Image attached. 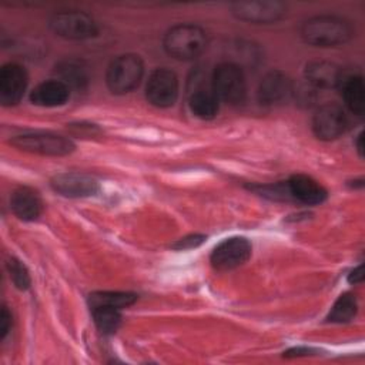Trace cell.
<instances>
[{
    "instance_id": "19",
    "label": "cell",
    "mask_w": 365,
    "mask_h": 365,
    "mask_svg": "<svg viewBox=\"0 0 365 365\" xmlns=\"http://www.w3.org/2000/svg\"><path fill=\"white\" fill-rule=\"evenodd\" d=\"M191 111L202 120H210L218 113V98L214 91L197 90L190 97Z\"/></svg>"
},
{
    "instance_id": "10",
    "label": "cell",
    "mask_w": 365,
    "mask_h": 365,
    "mask_svg": "<svg viewBox=\"0 0 365 365\" xmlns=\"http://www.w3.org/2000/svg\"><path fill=\"white\" fill-rule=\"evenodd\" d=\"M346 125L348 120L344 110L332 103L321 106L312 120L314 133L321 140L338 138L344 134Z\"/></svg>"
},
{
    "instance_id": "24",
    "label": "cell",
    "mask_w": 365,
    "mask_h": 365,
    "mask_svg": "<svg viewBox=\"0 0 365 365\" xmlns=\"http://www.w3.org/2000/svg\"><path fill=\"white\" fill-rule=\"evenodd\" d=\"M7 267H9L10 278L14 282V285L19 289H26L30 285V275H29V271L26 269V267L17 259H10Z\"/></svg>"
},
{
    "instance_id": "21",
    "label": "cell",
    "mask_w": 365,
    "mask_h": 365,
    "mask_svg": "<svg viewBox=\"0 0 365 365\" xmlns=\"http://www.w3.org/2000/svg\"><path fill=\"white\" fill-rule=\"evenodd\" d=\"M135 295L130 292H118V291H104V292H96L90 295V305H107L113 308H125L131 305L135 301Z\"/></svg>"
},
{
    "instance_id": "23",
    "label": "cell",
    "mask_w": 365,
    "mask_h": 365,
    "mask_svg": "<svg viewBox=\"0 0 365 365\" xmlns=\"http://www.w3.org/2000/svg\"><path fill=\"white\" fill-rule=\"evenodd\" d=\"M91 309H93L94 321L103 332H107V334L114 332L118 328L120 321H121L118 308H113V307H107V305H97V307H91Z\"/></svg>"
},
{
    "instance_id": "18",
    "label": "cell",
    "mask_w": 365,
    "mask_h": 365,
    "mask_svg": "<svg viewBox=\"0 0 365 365\" xmlns=\"http://www.w3.org/2000/svg\"><path fill=\"white\" fill-rule=\"evenodd\" d=\"M364 81L362 77L354 76L345 80L344 87H342V94L346 107L356 115L364 114L365 108V96H364Z\"/></svg>"
},
{
    "instance_id": "15",
    "label": "cell",
    "mask_w": 365,
    "mask_h": 365,
    "mask_svg": "<svg viewBox=\"0 0 365 365\" xmlns=\"http://www.w3.org/2000/svg\"><path fill=\"white\" fill-rule=\"evenodd\" d=\"M288 187L289 192L298 201L308 205L321 204L327 198V190L318 181L304 174L292 175L288 182Z\"/></svg>"
},
{
    "instance_id": "6",
    "label": "cell",
    "mask_w": 365,
    "mask_h": 365,
    "mask_svg": "<svg viewBox=\"0 0 365 365\" xmlns=\"http://www.w3.org/2000/svg\"><path fill=\"white\" fill-rule=\"evenodd\" d=\"M11 143L20 150L43 155H66L74 150V144L68 138L51 133L21 134L14 137Z\"/></svg>"
},
{
    "instance_id": "8",
    "label": "cell",
    "mask_w": 365,
    "mask_h": 365,
    "mask_svg": "<svg viewBox=\"0 0 365 365\" xmlns=\"http://www.w3.org/2000/svg\"><path fill=\"white\" fill-rule=\"evenodd\" d=\"M251 255V244L244 237H231L220 242L212 254L211 264L218 271H228L242 265Z\"/></svg>"
},
{
    "instance_id": "16",
    "label": "cell",
    "mask_w": 365,
    "mask_h": 365,
    "mask_svg": "<svg viewBox=\"0 0 365 365\" xmlns=\"http://www.w3.org/2000/svg\"><path fill=\"white\" fill-rule=\"evenodd\" d=\"M10 204H11V210L13 212L24 220V221H31L36 220L43 208V202L38 197V194L27 187H21L17 188L10 198Z\"/></svg>"
},
{
    "instance_id": "12",
    "label": "cell",
    "mask_w": 365,
    "mask_h": 365,
    "mask_svg": "<svg viewBox=\"0 0 365 365\" xmlns=\"http://www.w3.org/2000/svg\"><path fill=\"white\" fill-rule=\"evenodd\" d=\"M294 91L291 78L282 71H269L258 87V98L261 104L274 106L287 101Z\"/></svg>"
},
{
    "instance_id": "5",
    "label": "cell",
    "mask_w": 365,
    "mask_h": 365,
    "mask_svg": "<svg viewBox=\"0 0 365 365\" xmlns=\"http://www.w3.org/2000/svg\"><path fill=\"white\" fill-rule=\"evenodd\" d=\"M50 27L57 36L67 40H86L97 33L93 17L78 10H64L53 14Z\"/></svg>"
},
{
    "instance_id": "4",
    "label": "cell",
    "mask_w": 365,
    "mask_h": 365,
    "mask_svg": "<svg viewBox=\"0 0 365 365\" xmlns=\"http://www.w3.org/2000/svg\"><path fill=\"white\" fill-rule=\"evenodd\" d=\"M212 91L217 98L228 104H241L245 100L247 86L242 70L234 63H222L212 74Z\"/></svg>"
},
{
    "instance_id": "2",
    "label": "cell",
    "mask_w": 365,
    "mask_h": 365,
    "mask_svg": "<svg viewBox=\"0 0 365 365\" xmlns=\"http://www.w3.org/2000/svg\"><path fill=\"white\" fill-rule=\"evenodd\" d=\"M207 46V33L195 24H177L164 36L165 51L178 60H191L200 56Z\"/></svg>"
},
{
    "instance_id": "1",
    "label": "cell",
    "mask_w": 365,
    "mask_h": 365,
    "mask_svg": "<svg viewBox=\"0 0 365 365\" xmlns=\"http://www.w3.org/2000/svg\"><path fill=\"white\" fill-rule=\"evenodd\" d=\"M354 34L352 26L338 16H315L301 27L305 43L317 47H334L346 43Z\"/></svg>"
},
{
    "instance_id": "25",
    "label": "cell",
    "mask_w": 365,
    "mask_h": 365,
    "mask_svg": "<svg viewBox=\"0 0 365 365\" xmlns=\"http://www.w3.org/2000/svg\"><path fill=\"white\" fill-rule=\"evenodd\" d=\"M9 324H10V314L7 312L6 308H3L1 315H0V334H1V338L6 336V334L9 331Z\"/></svg>"
},
{
    "instance_id": "9",
    "label": "cell",
    "mask_w": 365,
    "mask_h": 365,
    "mask_svg": "<svg viewBox=\"0 0 365 365\" xmlns=\"http://www.w3.org/2000/svg\"><path fill=\"white\" fill-rule=\"evenodd\" d=\"M232 13L248 23L269 24L285 14V6L281 1H238L232 4Z\"/></svg>"
},
{
    "instance_id": "7",
    "label": "cell",
    "mask_w": 365,
    "mask_h": 365,
    "mask_svg": "<svg viewBox=\"0 0 365 365\" xmlns=\"http://www.w3.org/2000/svg\"><path fill=\"white\" fill-rule=\"evenodd\" d=\"M147 100L155 107H170L178 96V78L168 68H157L151 73L145 87Z\"/></svg>"
},
{
    "instance_id": "3",
    "label": "cell",
    "mask_w": 365,
    "mask_h": 365,
    "mask_svg": "<svg viewBox=\"0 0 365 365\" xmlns=\"http://www.w3.org/2000/svg\"><path fill=\"white\" fill-rule=\"evenodd\" d=\"M144 73L143 61L135 54H124L111 61L107 70V86L115 94L134 90Z\"/></svg>"
},
{
    "instance_id": "20",
    "label": "cell",
    "mask_w": 365,
    "mask_h": 365,
    "mask_svg": "<svg viewBox=\"0 0 365 365\" xmlns=\"http://www.w3.org/2000/svg\"><path fill=\"white\" fill-rule=\"evenodd\" d=\"M57 73L60 76V81L68 88H81L87 83V70L78 61H63L58 66Z\"/></svg>"
},
{
    "instance_id": "22",
    "label": "cell",
    "mask_w": 365,
    "mask_h": 365,
    "mask_svg": "<svg viewBox=\"0 0 365 365\" xmlns=\"http://www.w3.org/2000/svg\"><path fill=\"white\" fill-rule=\"evenodd\" d=\"M356 298L352 294H342L331 308L328 321L331 322H348L356 314Z\"/></svg>"
},
{
    "instance_id": "27",
    "label": "cell",
    "mask_w": 365,
    "mask_h": 365,
    "mask_svg": "<svg viewBox=\"0 0 365 365\" xmlns=\"http://www.w3.org/2000/svg\"><path fill=\"white\" fill-rule=\"evenodd\" d=\"M356 147H358V151L359 154H362V134L358 135V143H356Z\"/></svg>"
},
{
    "instance_id": "11",
    "label": "cell",
    "mask_w": 365,
    "mask_h": 365,
    "mask_svg": "<svg viewBox=\"0 0 365 365\" xmlns=\"http://www.w3.org/2000/svg\"><path fill=\"white\" fill-rule=\"evenodd\" d=\"M27 87V74L19 64H6L0 71V103L14 106L20 101Z\"/></svg>"
},
{
    "instance_id": "13",
    "label": "cell",
    "mask_w": 365,
    "mask_h": 365,
    "mask_svg": "<svg viewBox=\"0 0 365 365\" xmlns=\"http://www.w3.org/2000/svg\"><path fill=\"white\" fill-rule=\"evenodd\" d=\"M51 185L57 192L66 197L93 195L98 188L97 181L93 177L80 173L58 174L51 180Z\"/></svg>"
},
{
    "instance_id": "17",
    "label": "cell",
    "mask_w": 365,
    "mask_h": 365,
    "mask_svg": "<svg viewBox=\"0 0 365 365\" xmlns=\"http://www.w3.org/2000/svg\"><path fill=\"white\" fill-rule=\"evenodd\" d=\"M70 88L60 80H50L38 84L30 94V100L36 106L56 107L67 101Z\"/></svg>"
},
{
    "instance_id": "26",
    "label": "cell",
    "mask_w": 365,
    "mask_h": 365,
    "mask_svg": "<svg viewBox=\"0 0 365 365\" xmlns=\"http://www.w3.org/2000/svg\"><path fill=\"white\" fill-rule=\"evenodd\" d=\"M364 279V274H362V265L356 267L351 274H349V282H354V284H359L362 282Z\"/></svg>"
},
{
    "instance_id": "14",
    "label": "cell",
    "mask_w": 365,
    "mask_h": 365,
    "mask_svg": "<svg viewBox=\"0 0 365 365\" xmlns=\"http://www.w3.org/2000/svg\"><path fill=\"white\" fill-rule=\"evenodd\" d=\"M305 80L314 88H335L342 83V71L335 63L312 61L305 68Z\"/></svg>"
}]
</instances>
